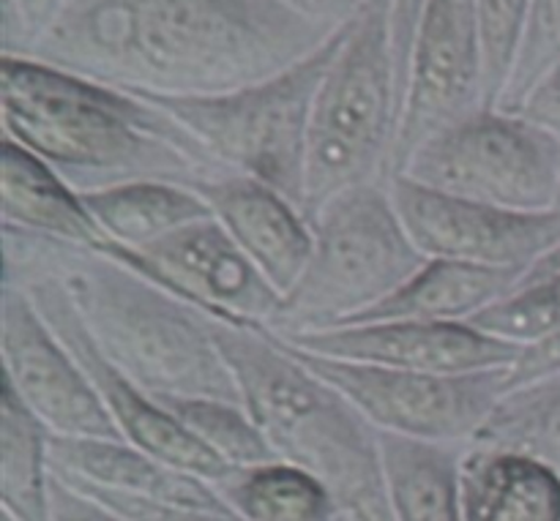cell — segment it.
<instances>
[{"label":"cell","instance_id":"1","mask_svg":"<svg viewBox=\"0 0 560 521\" xmlns=\"http://www.w3.org/2000/svg\"><path fill=\"white\" fill-rule=\"evenodd\" d=\"M339 27L284 0H71L22 58L153 96H219L293 69Z\"/></svg>","mask_w":560,"mask_h":521},{"label":"cell","instance_id":"2","mask_svg":"<svg viewBox=\"0 0 560 521\" xmlns=\"http://www.w3.org/2000/svg\"><path fill=\"white\" fill-rule=\"evenodd\" d=\"M0 123L3 140L80 194L140 180L195 189L238 175L159 104L22 55H0Z\"/></svg>","mask_w":560,"mask_h":521},{"label":"cell","instance_id":"3","mask_svg":"<svg viewBox=\"0 0 560 521\" xmlns=\"http://www.w3.org/2000/svg\"><path fill=\"white\" fill-rule=\"evenodd\" d=\"M3 271L58 279L96 347L153 399L244 404L208 315L124 262L36 235L3 229Z\"/></svg>","mask_w":560,"mask_h":521},{"label":"cell","instance_id":"4","mask_svg":"<svg viewBox=\"0 0 560 521\" xmlns=\"http://www.w3.org/2000/svg\"><path fill=\"white\" fill-rule=\"evenodd\" d=\"M246 410L279 462L315 475L350 521H397L383 470L381 431L337 388L306 369L273 333L208 317Z\"/></svg>","mask_w":560,"mask_h":521},{"label":"cell","instance_id":"5","mask_svg":"<svg viewBox=\"0 0 560 521\" xmlns=\"http://www.w3.org/2000/svg\"><path fill=\"white\" fill-rule=\"evenodd\" d=\"M392 9L394 0H370L350 20L317 91L304 180L310 224L334 197L388 175L402 115Z\"/></svg>","mask_w":560,"mask_h":521},{"label":"cell","instance_id":"6","mask_svg":"<svg viewBox=\"0 0 560 521\" xmlns=\"http://www.w3.org/2000/svg\"><path fill=\"white\" fill-rule=\"evenodd\" d=\"M312 229L310 262L284 295L271 333L345 325L392 298L427 265L394 208L388 180L353 186L334 197Z\"/></svg>","mask_w":560,"mask_h":521},{"label":"cell","instance_id":"7","mask_svg":"<svg viewBox=\"0 0 560 521\" xmlns=\"http://www.w3.org/2000/svg\"><path fill=\"white\" fill-rule=\"evenodd\" d=\"M348 25L293 69L257 85L219 96H137L167 109L224 167L271 186L304 213L312 109Z\"/></svg>","mask_w":560,"mask_h":521},{"label":"cell","instance_id":"8","mask_svg":"<svg viewBox=\"0 0 560 521\" xmlns=\"http://www.w3.org/2000/svg\"><path fill=\"white\" fill-rule=\"evenodd\" d=\"M399 175L459 200L552 211L560 189V140L523 115L479 109L427 140Z\"/></svg>","mask_w":560,"mask_h":521},{"label":"cell","instance_id":"9","mask_svg":"<svg viewBox=\"0 0 560 521\" xmlns=\"http://www.w3.org/2000/svg\"><path fill=\"white\" fill-rule=\"evenodd\" d=\"M282 347L353 402L377 431L410 440L470 446L509 393V369L430 375L323 358L284 342Z\"/></svg>","mask_w":560,"mask_h":521},{"label":"cell","instance_id":"10","mask_svg":"<svg viewBox=\"0 0 560 521\" xmlns=\"http://www.w3.org/2000/svg\"><path fill=\"white\" fill-rule=\"evenodd\" d=\"M104 254L228 325L271 331L282 309V295L213 216L145 249L109 246Z\"/></svg>","mask_w":560,"mask_h":521},{"label":"cell","instance_id":"11","mask_svg":"<svg viewBox=\"0 0 560 521\" xmlns=\"http://www.w3.org/2000/svg\"><path fill=\"white\" fill-rule=\"evenodd\" d=\"M479 109H485L479 5L476 0H427L386 180L399 175L427 140Z\"/></svg>","mask_w":560,"mask_h":521},{"label":"cell","instance_id":"12","mask_svg":"<svg viewBox=\"0 0 560 521\" xmlns=\"http://www.w3.org/2000/svg\"><path fill=\"white\" fill-rule=\"evenodd\" d=\"M3 279L27 289V295L33 298L36 309L42 311L44 320L58 333L60 342L69 347L77 364L82 366L91 386L96 388L102 404L113 415L120 437L129 446L140 448L142 453L159 459L167 467L197 475V478L208 481V484H217V481H222L233 470L222 459L213 457L202 442H197L145 388L137 386L129 375H124L96 347V342L91 339L85 322L80 320L69 293H66L58 279L42 271H3Z\"/></svg>","mask_w":560,"mask_h":521},{"label":"cell","instance_id":"13","mask_svg":"<svg viewBox=\"0 0 560 521\" xmlns=\"http://www.w3.org/2000/svg\"><path fill=\"white\" fill-rule=\"evenodd\" d=\"M0 355L3 382L49 435L124 440L96 388L44 320L27 289L5 279L0 289Z\"/></svg>","mask_w":560,"mask_h":521},{"label":"cell","instance_id":"14","mask_svg":"<svg viewBox=\"0 0 560 521\" xmlns=\"http://www.w3.org/2000/svg\"><path fill=\"white\" fill-rule=\"evenodd\" d=\"M394 208L427 260L525 271L560 249V211H509L388 178Z\"/></svg>","mask_w":560,"mask_h":521},{"label":"cell","instance_id":"15","mask_svg":"<svg viewBox=\"0 0 560 521\" xmlns=\"http://www.w3.org/2000/svg\"><path fill=\"white\" fill-rule=\"evenodd\" d=\"M290 347L323 358L355 360L430 375L512 369L523 347L487 336L468 322H364L310 333H273Z\"/></svg>","mask_w":560,"mask_h":521},{"label":"cell","instance_id":"16","mask_svg":"<svg viewBox=\"0 0 560 521\" xmlns=\"http://www.w3.org/2000/svg\"><path fill=\"white\" fill-rule=\"evenodd\" d=\"M195 191L284 300L310 262L315 244L310 218L288 197L246 175L208 180Z\"/></svg>","mask_w":560,"mask_h":521},{"label":"cell","instance_id":"17","mask_svg":"<svg viewBox=\"0 0 560 521\" xmlns=\"http://www.w3.org/2000/svg\"><path fill=\"white\" fill-rule=\"evenodd\" d=\"M0 222L3 229L98 254L113 244L93 222L80 191L11 140L0 142Z\"/></svg>","mask_w":560,"mask_h":521},{"label":"cell","instance_id":"18","mask_svg":"<svg viewBox=\"0 0 560 521\" xmlns=\"http://www.w3.org/2000/svg\"><path fill=\"white\" fill-rule=\"evenodd\" d=\"M49 470L58 478L173 506L228 508L213 484L167 467L124 440H69L49 435Z\"/></svg>","mask_w":560,"mask_h":521},{"label":"cell","instance_id":"19","mask_svg":"<svg viewBox=\"0 0 560 521\" xmlns=\"http://www.w3.org/2000/svg\"><path fill=\"white\" fill-rule=\"evenodd\" d=\"M459 508L465 521H560V473L528 453L470 442L459 459Z\"/></svg>","mask_w":560,"mask_h":521},{"label":"cell","instance_id":"20","mask_svg":"<svg viewBox=\"0 0 560 521\" xmlns=\"http://www.w3.org/2000/svg\"><path fill=\"white\" fill-rule=\"evenodd\" d=\"M525 271L485 268L454 260H427V265L397 289L345 325L364 322H468L485 309L512 295ZM342 328V325H337Z\"/></svg>","mask_w":560,"mask_h":521},{"label":"cell","instance_id":"21","mask_svg":"<svg viewBox=\"0 0 560 521\" xmlns=\"http://www.w3.org/2000/svg\"><path fill=\"white\" fill-rule=\"evenodd\" d=\"M88 213L120 249H145L189 224L211 218V208L191 186L140 180L82 194Z\"/></svg>","mask_w":560,"mask_h":521},{"label":"cell","instance_id":"22","mask_svg":"<svg viewBox=\"0 0 560 521\" xmlns=\"http://www.w3.org/2000/svg\"><path fill=\"white\" fill-rule=\"evenodd\" d=\"M465 446H441L381 431L383 470L397 521H465L459 459Z\"/></svg>","mask_w":560,"mask_h":521},{"label":"cell","instance_id":"23","mask_svg":"<svg viewBox=\"0 0 560 521\" xmlns=\"http://www.w3.org/2000/svg\"><path fill=\"white\" fill-rule=\"evenodd\" d=\"M0 506L14 521H52L49 431L11 386L0 393Z\"/></svg>","mask_w":560,"mask_h":521},{"label":"cell","instance_id":"24","mask_svg":"<svg viewBox=\"0 0 560 521\" xmlns=\"http://www.w3.org/2000/svg\"><path fill=\"white\" fill-rule=\"evenodd\" d=\"M213 489L246 521H350L315 475L288 462L230 470Z\"/></svg>","mask_w":560,"mask_h":521},{"label":"cell","instance_id":"25","mask_svg":"<svg viewBox=\"0 0 560 521\" xmlns=\"http://www.w3.org/2000/svg\"><path fill=\"white\" fill-rule=\"evenodd\" d=\"M474 442L528 453L560 473V375L509 391Z\"/></svg>","mask_w":560,"mask_h":521},{"label":"cell","instance_id":"26","mask_svg":"<svg viewBox=\"0 0 560 521\" xmlns=\"http://www.w3.org/2000/svg\"><path fill=\"white\" fill-rule=\"evenodd\" d=\"M156 402L228 467L238 470L279 462L277 451L255 424L246 404L222 402V399H156Z\"/></svg>","mask_w":560,"mask_h":521},{"label":"cell","instance_id":"27","mask_svg":"<svg viewBox=\"0 0 560 521\" xmlns=\"http://www.w3.org/2000/svg\"><path fill=\"white\" fill-rule=\"evenodd\" d=\"M468 325L517 347L552 336L560 331V273L520 284L512 295L468 320Z\"/></svg>","mask_w":560,"mask_h":521},{"label":"cell","instance_id":"28","mask_svg":"<svg viewBox=\"0 0 560 521\" xmlns=\"http://www.w3.org/2000/svg\"><path fill=\"white\" fill-rule=\"evenodd\" d=\"M560 63V0H534L525 20L523 42L512 76L495 109L517 113L536 85L545 80L547 71Z\"/></svg>","mask_w":560,"mask_h":521},{"label":"cell","instance_id":"29","mask_svg":"<svg viewBox=\"0 0 560 521\" xmlns=\"http://www.w3.org/2000/svg\"><path fill=\"white\" fill-rule=\"evenodd\" d=\"M534 0H476L485 52V109H495L512 76Z\"/></svg>","mask_w":560,"mask_h":521},{"label":"cell","instance_id":"30","mask_svg":"<svg viewBox=\"0 0 560 521\" xmlns=\"http://www.w3.org/2000/svg\"><path fill=\"white\" fill-rule=\"evenodd\" d=\"M71 0H3L0 38L3 55H27L33 44L69 9Z\"/></svg>","mask_w":560,"mask_h":521},{"label":"cell","instance_id":"31","mask_svg":"<svg viewBox=\"0 0 560 521\" xmlns=\"http://www.w3.org/2000/svg\"><path fill=\"white\" fill-rule=\"evenodd\" d=\"M66 484L74 486V489H80V492H85V495L96 497L98 502H104L107 508H113V511L120 513L126 521H246V519H241L235 511H230V508L173 506V502L145 500V497L113 495V492L93 489V486L74 484V481H66Z\"/></svg>","mask_w":560,"mask_h":521},{"label":"cell","instance_id":"32","mask_svg":"<svg viewBox=\"0 0 560 521\" xmlns=\"http://www.w3.org/2000/svg\"><path fill=\"white\" fill-rule=\"evenodd\" d=\"M427 0H394L392 9V42H394V63H397V82L399 93L408 91L410 76V58H413L416 33H419L421 11H424Z\"/></svg>","mask_w":560,"mask_h":521},{"label":"cell","instance_id":"33","mask_svg":"<svg viewBox=\"0 0 560 521\" xmlns=\"http://www.w3.org/2000/svg\"><path fill=\"white\" fill-rule=\"evenodd\" d=\"M552 375H560V331L523 347L517 364L509 369V391L547 380Z\"/></svg>","mask_w":560,"mask_h":521},{"label":"cell","instance_id":"34","mask_svg":"<svg viewBox=\"0 0 560 521\" xmlns=\"http://www.w3.org/2000/svg\"><path fill=\"white\" fill-rule=\"evenodd\" d=\"M52 521H126L96 497L74 489L52 473Z\"/></svg>","mask_w":560,"mask_h":521},{"label":"cell","instance_id":"35","mask_svg":"<svg viewBox=\"0 0 560 521\" xmlns=\"http://www.w3.org/2000/svg\"><path fill=\"white\" fill-rule=\"evenodd\" d=\"M514 115H523L525 120L541 126L560 140V63L547 71L545 80L530 91V96Z\"/></svg>","mask_w":560,"mask_h":521},{"label":"cell","instance_id":"36","mask_svg":"<svg viewBox=\"0 0 560 521\" xmlns=\"http://www.w3.org/2000/svg\"><path fill=\"white\" fill-rule=\"evenodd\" d=\"M288 5H293L301 14L312 16V20L323 22L328 27H342L364 9L370 0H284Z\"/></svg>","mask_w":560,"mask_h":521},{"label":"cell","instance_id":"37","mask_svg":"<svg viewBox=\"0 0 560 521\" xmlns=\"http://www.w3.org/2000/svg\"><path fill=\"white\" fill-rule=\"evenodd\" d=\"M552 273H560V249L552 251V254H547L545 260L536 262L534 268L528 271V276L523 279L520 284H528V282H539V279H547L552 276Z\"/></svg>","mask_w":560,"mask_h":521},{"label":"cell","instance_id":"38","mask_svg":"<svg viewBox=\"0 0 560 521\" xmlns=\"http://www.w3.org/2000/svg\"><path fill=\"white\" fill-rule=\"evenodd\" d=\"M556 208L560 211V189H558V202H556Z\"/></svg>","mask_w":560,"mask_h":521},{"label":"cell","instance_id":"39","mask_svg":"<svg viewBox=\"0 0 560 521\" xmlns=\"http://www.w3.org/2000/svg\"><path fill=\"white\" fill-rule=\"evenodd\" d=\"M0 521H14V519H9V517H3V519H0Z\"/></svg>","mask_w":560,"mask_h":521}]
</instances>
